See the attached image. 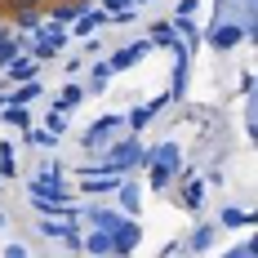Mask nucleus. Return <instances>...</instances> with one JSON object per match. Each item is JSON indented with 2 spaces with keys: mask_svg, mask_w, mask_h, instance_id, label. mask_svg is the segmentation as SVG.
<instances>
[{
  "mask_svg": "<svg viewBox=\"0 0 258 258\" xmlns=\"http://www.w3.org/2000/svg\"><path fill=\"white\" fill-rule=\"evenodd\" d=\"M236 40H240L236 27H218V31H214V45H218V49H227V45H236Z\"/></svg>",
  "mask_w": 258,
  "mask_h": 258,
  "instance_id": "f257e3e1",
  "label": "nucleus"
},
{
  "mask_svg": "<svg viewBox=\"0 0 258 258\" xmlns=\"http://www.w3.org/2000/svg\"><path fill=\"white\" fill-rule=\"evenodd\" d=\"M40 23V9H18V27H36Z\"/></svg>",
  "mask_w": 258,
  "mask_h": 258,
  "instance_id": "f03ea898",
  "label": "nucleus"
},
{
  "mask_svg": "<svg viewBox=\"0 0 258 258\" xmlns=\"http://www.w3.org/2000/svg\"><path fill=\"white\" fill-rule=\"evenodd\" d=\"M89 245H94V254H111V240H107V236H94Z\"/></svg>",
  "mask_w": 258,
  "mask_h": 258,
  "instance_id": "7ed1b4c3",
  "label": "nucleus"
},
{
  "mask_svg": "<svg viewBox=\"0 0 258 258\" xmlns=\"http://www.w3.org/2000/svg\"><path fill=\"white\" fill-rule=\"evenodd\" d=\"M107 5H111V9H120V5H125V0H107Z\"/></svg>",
  "mask_w": 258,
  "mask_h": 258,
  "instance_id": "20e7f679",
  "label": "nucleus"
}]
</instances>
